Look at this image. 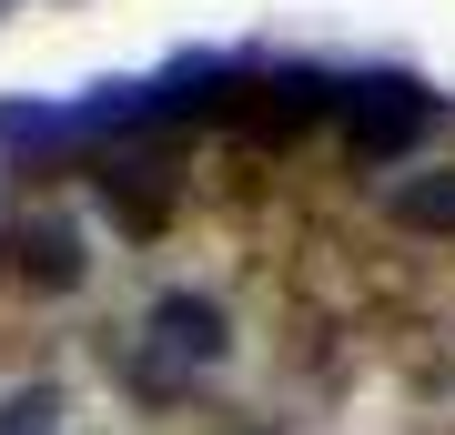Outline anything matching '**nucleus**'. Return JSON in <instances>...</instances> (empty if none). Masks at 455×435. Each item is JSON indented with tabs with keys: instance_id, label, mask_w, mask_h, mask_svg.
Instances as JSON below:
<instances>
[{
	"instance_id": "f257e3e1",
	"label": "nucleus",
	"mask_w": 455,
	"mask_h": 435,
	"mask_svg": "<svg viewBox=\"0 0 455 435\" xmlns=\"http://www.w3.org/2000/svg\"><path fill=\"white\" fill-rule=\"evenodd\" d=\"M223 355V314L203 304V294H172V304H152V324H142V385H193V375Z\"/></svg>"
},
{
	"instance_id": "f03ea898",
	"label": "nucleus",
	"mask_w": 455,
	"mask_h": 435,
	"mask_svg": "<svg viewBox=\"0 0 455 435\" xmlns=\"http://www.w3.org/2000/svg\"><path fill=\"white\" fill-rule=\"evenodd\" d=\"M344 132H355V152H405L415 132H425V92L395 81V71L344 81Z\"/></svg>"
},
{
	"instance_id": "7ed1b4c3",
	"label": "nucleus",
	"mask_w": 455,
	"mask_h": 435,
	"mask_svg": "<svg viewBox=\"0 0 455 435\" xmlns=\"http://www.w3.org/2000/svg\"><path fill=\"white\" fill-rule=\"evenodd\" d=\"M71 112H41V101H0V152H51V142H71Z\"/></svg>"
},
{
	"instance_id": "20e7f679",
	"label": "nucleus",
	"mask_w": 455,
	"mask_h": 435,
	"mask_svg": "<svg viewBox=\"0 0 455 435\" xmlns=\"http://www.w3.org/2000/svg\"><path fill=\"white\" fill-rule=\"evenodd\" d=\"M20 274H31V284H71V274H82V243H71L61 223H31V233H20Z\"/></svg>"
},
{
	"instance_id": "39448f33",
	"label": "nucleus",
	"mask_w": 455,
	"mask_h": 435,
	"mask_svg": "<svg viewBox=\"0 0 455 435\" xmlns=\"http://www.w3.org/2000/svg\"><path fill=\"white\" fill-rule=\"evenodd\" d=\"M395 213L425 233H455V173H415V182H395Z\"/></svg>"
},
{
	"instance_id": "423d86ee",
	"label": "nucleus",
	"mask_w": 455,
	"mask_h": 435,
	"mask_svg": "<svg viewBox=\"0 0 455 435\" xmlns=\"http://www.w3.org/2000/svg\"><path fill=\"white\" fill-rule=\"evenodd\" d=\"M51 415H61V405H51V395L31 385V395H11V405H0V435H41Z\"/></svg>"
}]
</instances>
